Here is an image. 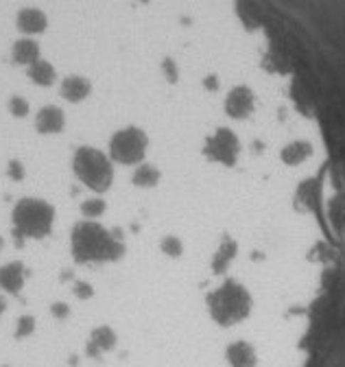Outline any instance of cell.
<instances>
[{"mask_svg":"<svg viewBox=\"0 0 345 367\" xmlns=\"http://www.w3.org/2000/svg\"><path fill=\"white\" fill-rule=\"evenodd\" d=\"M70 245L75 260L83 264L118 260L124 254L122 241L94 219H85L75 225Z\"/></svg>","mask_w":345,"mask_h":367,"instance_id":"obj_1","label":"cell"},{"mask_svg":"<svg viewBox=\"0 0 345 367\" xmlns=\"http://www.w3.org/2000/svg\"><path fill=\"white\" fill-rule=\"evenodd\" d=\"M14 229L16 237L24 239H44L51 234L55 223V208L38 197H24L14 208Z\"/></svg>","mask_w":345,"mask_h":367,"instance_id":"obj_2","label":"cell"},{"mask_svg":"<svg viewBox=\"0 0 345 367\" xmlns=\"http://www.w3.org/2000/svg\"><path fill=\"white\" fill-rule=\"evenodd\" d=\"M208 306H210V315L218 324L230 326L249 315V311H252V297H249V293L240 284L225 282L221 289H216L210 295Z\"/></svg>","mask_w":345,"mask_h":367,"instance_id":"obj_3","label":"cell"},{"mask_svg":"<svg viewBox=\"0 0 345 367\" xmlns=\"http://www.w3.org/2000/svg\"><path fill=\"white\" fill-rule=\"evenodd\" d=\"M73 171L94 192H105L112 186L114 169L105 153L92 147H81L73 157Z\"/></svg>","mask_w":345,"mask_h":367,"instance_id":"obj_4","label":"cell"},{"mask_svg":"<svg viewBox=\"0 0 345 367\" xmlns=\"http://www.w3.org/2000/svg\"><path fill=\"white\" fill-rule=\"evenodd\" d=\"M147 145H149V138L144 131L136 127H127L114 133V138L110 140V155L118 164H138L144 160Z\"/></svg>","mask_w":345,"mask_h":367,"instance_id":"obj_5","label":"cell"},{"mask_svg":"<svg viewBox=\"0 0 345 367\" xmlns=\"http://www.w3.org/2000/svg\"><path fill=\"white\" fill-rule=\"evenodd\" d=\"M116 348V332L110 326H99L92 330L90 341H87V354L99 358L101 354L110 352Z\"/></svg>","mask_w":345,"mask_h":367,"instance_id":"obj_6","label":"cell"},{"mask_svg":"<svg viewBox=\"0 0 345 367\" xmlns=\"http://www.w3.org/2000/svg\"><path fill=\"white\" fill-rule=\"evenodd\" d=\"M24 278H26V269L22 262H7L3 269H0V286H3L7 293H20V289L24 286Z\"/></svg>","mask_w":345,"mask_h":367,"instance_id":"obj_7","label":"cell"},{"mask_svg":"<svg viewBox=\"0 0 345 367\" xmlns=\"http://www.w3.org/2000/svg\"><path fill=\"white\" fill-rule=\"evenodd\" d=\"M36 125H38V131H40V133H57V131L64 129L66 118H64V112H61L59 108H53V105H51V108H44V110L38 114Z\"/></svg>","mask_w":345,"mask_h":367,"instance_id":"obj_8","label":"cell"},{"mask_svg":"<svg viewBox=\"0 0 345 367\" xmlns=\"http://www.w3.org/2000/svg\"><path fill=\"white\" fill-rule=\"evenodd\" d=\"M228 361L232 367H254L256 365V352L249 343L236 341L228 348Z\"/></svg>","mask_w":345,"mask_h":367,"instance_id":"obj_9","label":"cell"},{"mask_svg":"<svg viewBox=\"0 0 345 367\" xmlns=\"http://www.w3.org/2000/svg\"><path fill=\"white\" fill-rule=\"evenodd\" d=\"M61 94H64L68 101H83L90 94V83L83 77H68L61 83Z\"/></svg>","mask_w":345,"mask_h":367,"instance_id":"obj_10","label":"cell"},{"mask_svg":"<svg viewBox=\"0 0 345 367\" xmlns=\"http://www.w3.org/2000/svg\"><path fill=\"white\" fill-rule=\"evenodd\" d=\"M18 26L24 33H40L46 26V16L42 11H38V9H24L18 16Z\"/></svg>","mask_w":345,"mask_h":367,"instance_id":"obj_11","label":"cell"},{"mask_svg":"<svg viewBox=\"0 0 345 367\" xmlns=\"http://www.w3.org/2000/svg\"><path fill=\"white\" fill-rule=\"evenodd\" d=\"M158 182H160V171L151 164H140L134 171V184L140 188H153Z\"/></svg>","mask_w":345,"mask_h":367,"instance_id":"obj_12","label":"cell"},{"mask_svg":"<svg viewBox=\"0 0 345 367\" xmlns=\"http://www.w3.org/2000/svg\"><path fill=\"white\" fill-rule=\"evenodd\" d=\"M234 256H236V243L234 241H223V245L216 249V254L212 258L214 272H225L228 264L234 260Z\"/></svg>","mask_w":345,"mask_h":367,"instance_id":"obj_13","label":"cell"},{"mask_svg":"<svg viewBox=\"0 0 345 367\" xmlns=\"http://www.w3.org/2000/svg\"><path fill=\"white\" fill-rule=\"evenodd\" d=\"M38 57H40V48L36 42L22 40L14 46V59L18 63H33V61H38Z\"/></svg>","mask_w":345,"mask_h":367,"instance_id":"obj_14","label":"cell"},{"mask_svg":"<svg viewBox=\"0 0 345 367\" xmlns=\"http://www.w3.org/2000/svg\"><path fill=\"white\" fill-rule=\"evenodd\" d=\"M28 77L33 79L36 83H40V86H51L53 79H55V71H53V66L48 61H33V63H31V68H28Z\"/></svg>","mask_w":345,"mask_h":367,"instance_id":"obj_15","label":"cell"},{"mask_svg":"<svg viewBox=\"0 0 345 367\" xmlns=\"http://www.w3.org/2000/svg\"><path fill=\"white\" fill-rule=\"evenodd\" d=\"M103 212H105V202H103V199H99V197L85 199V202L81 204V214L85 219H99Z\"/></svg>","mask_w":345,"mask_h":367,"instance_id":"obj_16","label":"cell"},{"mask_svg":"<svg viewBox=\"0 0 345 367\" xmlns=\"http://www.w3.org/2000/svg\"><path fill=\"white\" fill-rule=\"evenodd\" d=\"M160 247H162V252H164L166 256H171V258H177V256H181V252H184V245H181V241H179L177 237H164L162 243H160Z\"/></svg>","mask_w":345,"mask_h":367,"instance_id":"obj_17","label":"cell"},{"mask_svg":"<svg viewBox=\"0 0 345 367\" xmlns=\"http://www.w3.org/2000/svg\"><path fill=\"white\" fill-rule=\"evenodd\" d=\"M33 330H36V319L31 317V315H24V317H20V319H18V326H16V337H18V339H24V337H28Z\"/></svg>","mask_w":345,"mask_h":367,"instance_id":"obj_18","label":"cell"},{"mask_svg":"<svg viewBox=\"0 0 345 367\" xmlns=\"http://www.w3.org/2000/svg\"><path fill=\"white\" fill-rule=\"evenodd\" d=\"M9 110H11L14 116H26L28 114V103L24 101L22 96H14L9 101Z\"/></svg>","mask_w":345,"mask_h":367,"instance_id":"obj_19","label":"cell"},{"mask_svg":"<svg viewBox=\"0 0 345 367\" xmlns=\"http://www.w3.org/2000/svg\"><path fill=\"white\" fill-rule=\"evenodd\" d=\"M75 295L81 297V299H87V297L94 295V291H92V286L87 282H75Z\"/></svg>","mask_w":345,"mask_h":367,"instance_id":"obj_20","label":"cell"},{"mask_svg":"<svg viewBox=\"0 0 345 367\" xmlns=\"http://www.w3.org/2000/svg\"><path fill=\"white\" fill-rule=\"evenodd\" d=\"M7 173H9L11 180H22V177H24V166H22L20 162H9Z\"/></svg>","mask_w":345,"mask_h":367,"instance_id":"obj_21","label":"cell"},{"mask_svg":"<svg viewBox=\"0 0 345 367\" xmlns=\"http://www.w3.org/2000/svg\"><path fill=\"white\" fill-rule=\"evenodd\" d=\"M53 315L57 317V319H64V317H68L70 315V309L66 306V304H61V302H57V304H53Z\"/></svg>","mask_w":345,"mask_h":367,"instance_id":"obj_22","label":"cell"},{"mask_svg":"<svg viewBox=\"0 0 345 367\" xmlns=\"http://www.w3.org/2000/svg\"><path fill=\"white\" fill-rule=\"evenodd\" d=\"M3 313H5V299L0 297V315H3Z\"/></svg>","mask_w":345,"mask_h":367,"instance_id":"obj_23","label":"cell"},{"mask_svg":"<svg viewBox=\"0 0 345 367\" xmlns=\"http://www.w3.org/2000/svg\"><path fill=\"white\" fill-rule=\"evenodd\" d=\"M3 245H5V243H3V237H0V249H3Z\"/></svg>","mask_w":345,"mask_h":367,"instance_id":"obj_24","label":"cell"}]
</instances>
